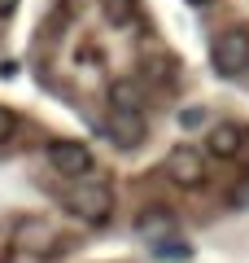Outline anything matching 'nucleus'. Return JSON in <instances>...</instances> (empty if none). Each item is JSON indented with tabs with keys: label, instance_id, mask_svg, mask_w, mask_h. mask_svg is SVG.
Segmentation results:
<instances>
[{
	"label": "nucleus",
	"instance_id": "obj_1",
	"mask_svg": "<svg viewBox=\"0 0 249 263\" xmlns=\"http://www.w3.org/2000/svg\"><path fill=\"white\" fill-rule=\"evenodd\" d=\"M57 202H61V211H70L74 219H83V224H105V219L114 215V189L110 180L101 176H83L74 180V184H66L61 193H57Z\"/></svg>",
	"mask_w": 249,
	"mask_h": 263
},
{
	"label": "nucleus",
	"instance_id": "obj_2",
	"mask_svg": "<svg viewBox=\"0 0 249 263\" xmlns=\"http://www.w3.org/2000/svg\"><path fill=\"white\" fill-rule=\"evenodd\" d=\"M210 66L219 70L223 79H236L249 70V31L245 27H232V31H219L210 40Z\"/></svg>",
	"mask_w": 249,
	"mask_h": 263
},
{
	"label": "nucleus",
	"instance_id": "obj_3",
	"mask_svg": "<svg viewBox=\"0 0 249 263\" xmlns=\"http://www.w3.org/2000/svg\"><path fill=\"white\" fill-rule=\"evenodd\" d=\"M48 162H53V171L61 180H83V176H92V167H96L92 149L83 141H53L48 145Z\"/></svg>",
	"mask_w": 249,
	"mask_h": 263
},
{
	"label": "nucleus",
	"instance_id": "obj_4",
	"mask_svg": "<svg viewBox=\"0 0 249 263\" xmlns=\"http://www.w3.org/2000/svg\"><path fill=\"white\" fill-rule=\"evenodd\" d=\"M101 132L118 145V149H136V145H144V136H149L144 110H110L105 123H101Z\"/></svg>",
	"mask_w": 249,
	"mask_h": 263
},
{
	"label": "nucleus",
	"instance_id": "obj_5",
	"mask_svg": "<svg viewBox=\"0 0 249 263\" xmlns=\"http://www.w3.org/2000/svg\"><path fill=\"white\" fill-rule=\"evenodd\" d=\"M162 171H166V180H175V184H184V189H193V184H201V180H205V167H201V154H197V149L166 154Z\"/></svg>",
	"mask_w": 249,
	"mask_h": 263
},
{
	"label": "nucleus",
	"instance_id": "obj_6",
	"mask_svg": "<svg viewBox=\"0 0 249 263\" xmlns=\"http://www.w3.org/2000/svg\"><path fill=\"white\" fill-rule=\"evenodd\" d=\"M205 149L214 158H236L245 149V127H236V123H214L210 136H205Z\"/></svg>",
	"mask_w": 249,
	"mask_h": 263
},
{
	"label": "nucleus",
	"instance_id": "obj_7",
	"mask_svg": "<svg viewBox=\"0 0 249 263\" xmlns=\"http://www.w3.org/2000/svg\"><path fill=\"white\" fill-rule=\"evenodd\" d=\"M110 110H144V88L136 79H114L110 84Z\"/></svg>",
	"mask_w": 249,
	"mask_h": 263
},
{
	"label": "nucleus",
	"instance_id": "obj_8",
	"mask_svg": "<svg viewBox=\"0 0 249 263\" xmlns=\"http://www.w3.org/2000/svg\"><path fill=\"white\" fill-rule=\"evenodd\" d=\"M13 246H27V250H53V224H39V219H31V224H22L18 233H13Z\"/></svg>",
	"mask_w": 249,
	"mask_h": 263
},
{
	"label": "nucleus",
	"instance_id": "obj_9",
	"mask_svg": "<svg viewBox=\"0 0 249 263\" xmlns=\"http://www.w3.org/2000/svg\"><path fill=\"white\" fill-rule=\"evenodd\" d=\"M136 13H140V0H101V18L110 22V27H131L136 22Z\"/></svg>",
	"mask_w": 249,
	"mask_h": 263
},
{
	"label": "nucleus",
	"instance_id": "obj_10",
	"mask_svg": "<svg viewBox=\"0 0 249 263\" xmlns=\"http://www.w3.org/2000/svg\"><path fill=\"white\" fill-rule=\"evenodd\" d=\"M153 254H157V259H188V254H193V246H188V241H157Z\"/></svg>",
	"mask_w": 249,
	"mask_h": 263
},
{
	"label": "nucleus",
	"instance_id": "obj_11",
	"mask_svg": "<svg viewBox=\"0 0 249 263\" xmlns=\"http://www.w3.org/2000/svg\"><path fill=\"white\" fill-rule=\"evenodd\" d=\"M13 132H18V114H13V110H9V105H0V145L9 141Z\"/></svg>",
	"mask_w": 249,
	"mask_h": 263
},
{
	"label": "nucleus",
	"instance_id": "obj_12",
	"mask_svg": "<svg viewBox=\"0 0 249 263\" xmlns=\"http://www.w3.org/2000/svg\"><path fill=\"white\" fill-rule=\"evenodd\" d=\"M179 123H184L188 132H193V127H201V123H205V110H201V105H188V110L179 114Z\"/></svg>",
	"mask_w": 249,
	"mask_h": 263
},
{
	"label": "nucleus",
	"instance_id": "obj_13",
	"mask_svg": "<svg viewBox=\"0 0 249 263\" xmlns=\"http://www.w3.org/2000/svg\"><path fill=\"white\" fill-rule=\"evenodd\" d=\"M227 202H232V206H249V176H245V180H240V184L227 193Z\"/></svg>",
	"mask_w": 249,
	"mask_h": 263
},
{
	"label": "nucleus",
	"instance_id": "obj_14",
	"mask_svg": "<svg viewBox=\"0 0 249 263\" xmlns=\"http://www.w3.org/2000/svg\"><path fill=\"white\" fill-rule=\"evenodd\" d=\"M13 9H18V0H0V18H9Z\"/></svg>",
	"mask_w": 249,
	"mask_h": 263
},
{
	"label": "nucleus",
	"instance_id": "obj_15",
	"mask_svg": "<svg viewBox=\"0 0 249 263\" xmlns=\"http://www.w3.org/2000/svg\"><path fill=\"white\" fill-rule=\"evenodd\" d=\"M188 5H197V9H205V5H214V0H188Z\"/></svg>",
	"mask_w": 249,
	"mask_h": 263
}]
</instances>
